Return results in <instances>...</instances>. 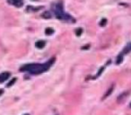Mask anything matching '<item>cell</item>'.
<instances>
[{
  "instance_id": "obj_1",
  "label": "cell",
  "mask_w": 131,
  "mask_h": 115,
  "mask_svg": "<svg viewBox=\"0 0 131 115\" xmlns=\"http://www.w3.org/2000/svg\"><path fill=\"white\" fill-rule=\"evenodd\" d=\"M55 58H52V59H49L44 64H28L24 67L21 68V71H25L32 75H39L43 72L47 71L54 63Z\"/></svg>"
},
{
  "instance_id": "obj_12",
  "label": "cell",
  "mask_w": 131,
  "mask_h": 115,
  "mask_svg": "<svg viewBox=\"0 0 131 115\" xmlns=\"http://www.w3.org/2000/svg\"><path fill=\"white\" fill-rule=\"evenodd\" d=\"M82 33V30H78V31H77V35H79V33Z\"/></svg>"
},
{
  "instance_id": "obj_9",
  "label": "cell",
  "mask_w": 131,
  "mask_h": 115,
  "mask_svg": "<svg viewBox=\"0 0 131 115\" xmlns=\"http://www.w3.org/2000/svg\"><path fill=\"white\" fill-rule=\"evenodd\" d=\"M51 33H53V30L51 29V28H48V29L46 30V34L49 35V34H51Z\"/></svg>"
},
{
  "instance_id": "obj_8",
  "label": "cell",
  "mask_w": 131,
  "mask_h": 115,
  "mask_svg": "<svg viewBox=\"0 0 131 115\" xmlns=\"http://www.w3.org/2000/svg\"><path fill=\"white\" fill-rule=\"evenodd\" d=\"M112 90H113V86H111V89H110V91H108V92H107V93H106V95H104L103 99H105V98H106V97H107V96H108V95H111V91H112Z\"/></svg>"
},
{
  "instance_id": "obj_13",
  "label": "cell",
  "mask_w": 131,
  "mask_h": 115,
  "mask_svg": "<svg viewBox=\"0 0 131 115\" xmlns=\"http://www.w3.org/2000/svg\"><path fill=\"white\" fill-rule=\"evenodd\" d=\"M4 93V90H2V89H0V95H2V93Z\"/></svg>"
},
{
  "instance_id": "obj_5",
  "label": "cell",
  "mask_w": 131,
  "mask_h": 115,
  "mask_svg": "<svg viewBox=\"0 0 131 115\" xmlns=\"http://www.w3.org/2000/svg\"><path fill=\"white\" fill-rule=\"evenodd\" d=\"M8 1L16 7H21L23 6V0H8Z\"/></svg>"
},
{
  "instance_id": "obj_11",
  "label": "cell",
  "mask_w": 131,
  "mask_h": 115,
  "mask_svg": "<svg viewBox=\"0 0 131 115\" xmlns=\"http://www.w3.org/2000/svg\"><path fill=\"white\" fill-rule=\"evenodd\" d=\"M106 24V19H103V20L101 22V24H100V25L101 26H104Z\"/></svg>"
},
{
  "instance_id": "obj_3",
  "label": "cell",
  "mask_w": 131,
  "mask_h": 115,
  "mask_svg": "<svg viewBox=\"0 0 131 115\" xmlns=\"http://www.w3.org/2000/svg\"><path fill=\"white\" fill-rule=\"evenodd\" d=\"M129 51H131V43H129L128 45H127V47L123 49V51H122V52L118 56V58H117V64H119V63L121 62L122 59H123L124 55L127 54V53L129 52Z\"/></svg>"
},
{
  "instance_id": "obj_6",
  "label": "cell",
  "mask_w": 131,
  "mask_h": 115,
  "mask_svg": "<svg viewBox=\"0 0 131 115\" xmlns=\"http://www.w3.org/2000/svg\"><path fill=\"white\" fill-rule=\"evenodd\" d=\"M44 46H45V41H43V40H39L38 42H36V47L39 49H42Z\"/></svg>"
},
{
  "instance_id": "obj_7",
  "label": "cell",
  "mask_w": 131,
  "mask_h": 115,
  "mask_svg": "<svg viewBox=\"0 0 131 115\" xmlns=\"http://www.w3.org/2000/svg\"><path fill=\"white\" fill-rule=\"evenodd\" d=\"M43 17H44V18H50L51 15L49 14V12H46V13H44Z\"/></svg>"
},
{
  "instance_id": "obj_10",
  "label": "cell",
  "mask_w": 131,
  "mask_h": 115,
  "mask_svg": "<svg viewBox=\"0 0 131 115\" xmlns=\"http://www.w3.org/2000/svg\"><path fill=\"white\" fill-rule=\"evenodd\" d=\"M15 81H16V78H13V80H12V81H11V82H10V83H9V84H7V86H12V85H13V84H14V83H15Z\"/></svg>"
},
{
  "instance_id": "obj_2",
  "label": "cell",
  "mask_w": 131,
  "mask_h": 115,
  "mask_svg": "<svg viewBox=\"0 0 131 115\" xmlns=\"http://www.w3.org/2000/svg\"><path fill=\"white\" fill-rule=\"evenodd\" d=\"M53 11H54L57 18L60 19V20L64 21V22L75 23V19H74L73 17H71L68 14H66L65 12H64L63 6H62L61 3L55 4L54 6H53Z\"/></svg>"
},
{
  "instance_id": "obj_15",
  "label": "cell",
  "mask_w": 131,
  "mask_h": 115,
  "mask_svg": "<svg viewBox=\"0 0 131 115\" xmlns=\"http://www.w3.org/2000/svg\"><path fill=\"white\" fill-rule=\"evenodd\" d=\"M130 107H131V103H130Z\"/></svg>"
},
{
  "instance_id": "obj_4",
  "label": "cell",
  "mask_w": 131,
  "mask_h": 115,
  "mask_svg": "<svg viewBox=\"0 0 131 115\" xmlns=\"http://www.w3.org/2000/svg\"><path fill=\"white\" fill-rule=\"evenodd\" d=\"M10 77L9 72H4V73L0 74V83H4Z\"/></svg>"
},
{
  "instance_id": "obj_14",
  "label": "cell",
  "mask_w": 131,
  "mask_h": 115,
  "mask_svg": "<svg viewBox=\"0 0 131 115\" xmlns=\"http://www.w3.org/2000/svg\"><path fill=\"white\" fill-rule=\"evenodd\" d=\"M24 115H29V114H27V113H26V114H24Z\"/></svg>"
}]
</instances>
